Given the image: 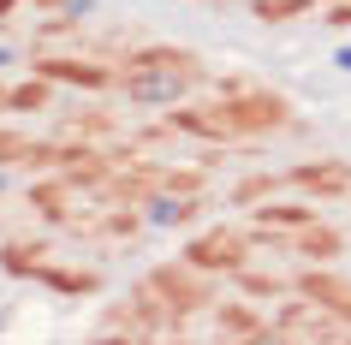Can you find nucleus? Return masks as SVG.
<instances>
[{"label": "nucleus", "instance_id": "obj_11", "mask_svg": "<svg viewBox=\"0 0 351 345\" xmlns=\"http://www.w3.org/2000/svg\"><path fill=\"white\" fill-rule=\"evenodd\" d=\"M72 191H84V185H72L66 173H60V185H36L30 191V209H42V220H54V226H77V209H72Z\"/></svg>", "mask_w": 351, "mask_h": 345}, {"label": "nucleus", "instance_id": "obj_3", "mask_svg": "<svg viewBox=\"0 0 351 345\" xmlns=\"http://www.w3.org/2000/svg\"><path fill=\"white\" fill-rule=\"evenodd\" d=\"M149 286L161 292V304L173 316H197V309H215V274H203L197 262H161L149 274Z\"/></svg>", "mask_w": 351, "mask_h": 345}, {"label": "nucleus", "instance_id": "obj_19", "mask_svg": "<svg viewBox=\"0 0 351 345\" xmlns=\"http://www.w3.org/2000/svg\"><path fill=\"white\" fill-rule=\"evenodd\" d=\"M42 280H48V286H60V292H95V286H101L90 268H42Z\"/></svg>", "mask_w": 351, "mask_h": 345}, {"label": "nucleus", "instance_id": "obj_5", "mask_svg": "<svg viewBox=\"0 0 351 345\" xmlns=\"http://www.w3.org/2000/svg\"><path fill=\"white\" fill-rule=\"evenodd\" d=\"M274 333H280V340H333V333H339V322H333V309H322L315 298H304V292H298V304H280Z\"/></svg>", "mask_w": 351, "mask_h": 345}, {"label": "nucleus", "instance_id": "obj_1", "mask_svg": "<svg viewBox=\"0 0 351 345\" xmlns=\"http://www.w3.org/2000/svg\"><path fill=\"white\" fill-rule=\"evenodd\" d=\"M197 78H203V60H185V66H167V60H125L119 90H125V102H137V108H173Z\"/></svg>", "mask_w": 351, "mask_h": 345}, {"label": "nucleus", "instance_id": "obj_18", "mask_svg": "<svg viewBox=\"0 0 351 345\" xmlns=\"http://www.w3.org/2000/svg\"><path fill=\"white\" fill-rule=\"evenodd\" d=\"M239 286L250 292V298H280V292H286V280H280V274H262V268H250V262H244V268H239Z\"/></svg>", "mask_w": 351, "mask_h": 345}, {"label": "nucleus", "instance_id": "obj_23", "mask_svg": "<svg viewBox=\"0 0 351 345\" xmlns=\"http://www.w3.org/2000/svg\"><path fill=\"white\" fill-rule=\"evenodd\" d=\"M6 95H12V90H6V84H0V108H6Z\"/></svg>", "mask_w": 351, "mask_h": 345}, {"label": "nucleus", "instance_id": "obj_2", "mask_svg": "<svg viewBox=\"0 0 351 345\" xmlns=\"http://www.w3.org/2000/svg\"><path fill=\"white\" fill-rule=\"evenodd\" d=\"M221 113L232 119V131L239 137H262V131H280L286 126V95H274V90H250V84H226V95H221Z\"/></svg>", "mask_w": 351, "mask_h": 345}, {"label": "nucleus", "instance_id": "obj_17", "mask_svg": "<svg viewBox=\"0 0 351 345\" xmlns=\"http://www.w3.org/2000/svg\"><path fill=\"white\" fill-rule=\"evenodd\" d=\"M268 197H274V173H250V179L232 185V202H239V209H250V202H268Z\"/></svg>", "mask_w": 351, "mask_h": 345}, {"label": "nucleus", "instance_id": "obj_12", "mask_svg": "<svg viewBox=\"0 0 351 345\" xmlns=\"http://www.w3.org/2000/svg\"><path fill=\"white\" fill-rule=\"evenodd\" d=\"M60 131H66V137H77V143H108L113 131H119V119H113V113H101V108H77Z\"/></svg>", "mask_w": 351, "mask_h": 345}, {"label": "nucleus", "instance_id": "obj_9", "mask_svg": "<svg viewBox=\"0 0 351 345\" xmlns=\"http://www.w3.org/2000/svg\"><path fill=\"white\" fill-rule=\"evenodd\" d=\"M215 327H221L226 340H268L274 333V322L256 304H215Z\"/></svg>", "mask_w": 351, "mask_h": 345}, {"label": "nucleus", "instance_id": "obj_21", "mask_svg": "<svg viewBox=\"0 0 351 345\" xmlns=\"http://www.w3.org/2000/svg\"><path fill=\"white\" fill-rule=\"evenodd\" d=\"M304 6H315V0H256V19L262 24H286V19H298Z\"/></svg>", "mask_w": 351, "mask_h": 345}, {"label": "nucleus", "instance_id": "obj_16", "mask_svg": "<svg viewBox=\"0 0 351 345\" xmlns=\"http://www.w3.org/2000/svg\"><path fill=\"white\" fill-rule=\"evenodd\" d=\"M197 191H203L197 167H161V197H197Z\"/></svg>", "mask_w": 351, "mask_h": 345}, {"label": "nucleus", "instance_id": "obj_6", "mask_svg": "<svg viewBox=\"0 0 351 345\" xmlns=\"http://www.w3.org/2000/svg\"><path fill=\"white\" fill-rule=\"evenodd\" d=\"M167 126H173V137H203V143H232V137H239L232 119L221 113V102H215V108H173Z\"/></svg>", "mask_w": 351, "mask_h": 345}, {"label": "nucleus", "instance_id": "obj_22", "mask_svg": "<svg viewBox=\"0 0 351 345\" xmlns=\"http://www.w3.org/2000/svg\"><path fill=\"white\" fill-rule=\"evenodd\" d=\"M12 6H66V0H0V12H12Z\"/></svg>", "mask_w": 351, "mask_h": 345}, {"label": "nucleus", "instance_id": "obj_7", "mask_svg": "<svg viewBox=\"0 0 351 345\" xmlns=\"http://www.w3.org/2000/svg\"><path fill=\"white\" fill-rule=\"evenodd\" d=\"M304 226H315V209H304V202H268V209H250V233H256V238H298Z\"/></svg>", "mask_w": 351, "mask_h": 345}, {"label": "nucleus", "instance_id": "obj_13", "mask_svg": "<svg viewBox=\"0 0 351 345\" xmlns=\"http://www.w3.org/2000/svg\"><path fill=\"white\" fill-rule=\"evenodd\" d=\"M0 262H6V274H42L48 268V244H6Z\"/></svg>", "mask_w": 351, "mask_h": 345}, {"label": "nucleus", "instance_id": "obj_10", "mask_svg": "<svg viewBox=\"0 0 351 345\" xmlns=\"http://www.w3.org/2000/svg\"><path fill=\"white\" fill-rule=\"evenodd\" d=\"M292 185H304L315 197H339V191H351V167L346 161H298Z\"/></svg>", "mask_w": 351, "mask_h": 345}, {"label": "nucleus", "instance_id": "obj_4", "mask_svg": "<svg viewBox=\"0 0 351 345\" xmlns=\"http://www.w3.org/2000/svg\"><path fill=\"white\" fill-rule=\"evenodd\" d=\"M244 256H250V244H244V233H232V226L197 233V238L185 244V262H197L203 274H239Z\"/></svg>", "mask_w": 351, "mask_h": 345}, {"label": "nucleus", "instance_id": "obj_15", "mask_svg": "<svg viewBox=\"0 0 351 345\" xmlns=\"http://www.w3.org/2000/svg\"><path fill=\"white\" fill-rule=\"evenodd\" d=\"M298 256H315V262L339 256V233H333V226H304V233H298Z\"/></svg>", "mask_w": 351, "mask_h": 345}, {"label": "nucleus", "instance_id": "obj_8", "mask_svg": "<svg viewBox=\"0 0 351 345\" xmlns=\"http://www.w3.org/2000/svg\"><path fill=\"white\" fill-rule=\"evenodd\" d=\"M36 72L54 78V84H77V90H108V84H119L101 60H77V54H54V60H42Z\"/></svg>", "mask_w": 351, "mask_h": 345}, {"label": "nucleus", "instance_id": "obj_14", "mask_svg": "<svg viewBox=\"0 0 351 345\" xmlns=\"http://www.w3.org/2000/svg\"><path fill=\"white\" fill-rule=\"evenodd\" d=\"M48 84H54V78H30V84H19V90H12V95H6V108H12V113H42V108H48Z\"/></svg>", "mask_w": 351, "mask_h": 345}, {"label": "nucleus", "instance_id": "obj_20", "mask_svg": "<svg viewBox=\"0 0 351 345\" xmlns=\"http://www.w3.org/2000/svg\"><path fill=\"white\" fill-rule=\"evenodd\" d=\"M36 149L30 137H19V131H0V161H12V167H36Z\"/></svg>", "mask_w": 351, "mask_h": 345}]
</instances>
